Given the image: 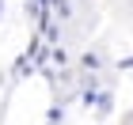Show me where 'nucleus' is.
Returning <instances> with one entry per match:
<instances>
[{"instance_id": "f257e3e1", "label": "nucleus", "mask_w": 133, "mask_h": 125, "mask_svg": "<svg viewBox=\"0 0 133 125\" xmlns=\"http://www.w3.org/2000/svg\"><path fill=\"white\" fill-rule=\"evenodd\" d=\"M95 114H99V117H107V114H110V95H99V106H95Z\"/></svg>"}, {"instance_id": "f03ea898", "label": "nucleus", "mask_w": 133, "mask_h": 125, "mask_svg": "<svg viewBox=\"0 0 133 125\" xmlns=\"http://www.w3.org/2000/svg\"><path fill=\"white\" fill-rule=\"evenodd\" d=\"M118 68H133V57H122V64Z\"/></svg>"}]
</instances>
